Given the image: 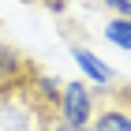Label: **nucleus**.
<instances>
[{"instance_id": "obj_4", "label": "nucleus", "mask_w": 131, "mask_h": 131, "mask_svg": "<svg viewBox=\"0 0 131 131\" xmlns=\"http://www.w3.org/2000/svg\"><path fill=\"white\" fill-rule=\"evenodd\" d=\"M71 60L79 64V71H82L90 82H97V86H112V82H116V71H112L109 64L101 60L97 52H90L86 45H79V41L71 45Z\"/></svg>"}, {"instance_id": "obj_8", "label": "nucleus", "mask_w": 131, "mask_h": 131, "mask_svg": "<svg viewBox=\"0 0 131 131\" xmlns=\"http://www.w3.org/2000/svg\"><path fill=\"white\" fill-rule=\"evenodd\" d=\"M38 4H52V0H38Z\"/></svg>"}, {"instance_id": "obj_7", "label": "nucleus", "mask_w": 131, "mask_h": 131, "mask_svg": "<svg viewBox=\"0 0 131 131\" xmlns=\"http://www.w3.org/2000/svg\"><path fill=\"white\" fill-rule=\"evenodd\" d=\"M49 131H94V127H90V124H68V120H56Z\"/></svg>"}, {"instance_id": "obj_6", "label": "nucleus", "mask_w": 131, "mask_h": 131, "mask_svg": "<svg viewBox=\"0 0 131 131\" xmlns=\"http://www.w3.org/2000/svg\"><path fill=\"white\" fill-rule=\"evenodd\" d=\"M109 11H116L120 19H131V0H101Z\"/></svg>"}, {"instance_id": "obj_1", "label": "nucleus", "mask_w": 131, "mask_h": 131, "mask_svg": "<svg viewBox=\"0 0 131 131\" xmlns=\"http://www.w3.org/2000/svg\"><path fill=\"white\" fill-rule=\"evenodd\" d=\"M38 75H41V64L34 56H26L23 49L8 45V41H0V101L26 94V86Z\"/></svg>"}, {"instance_id": "obj_5", "label": "nucleus", "mask_w": 131, "mask_h": 131, "mask_svg": "<svg viewBox=\"0 0 131 131\" xmlns=\"http://www.w3.org/2000/svg\"><path fill=\"white\" fill-rule=\"evenodd\" d=\"M105 38H109L116 49H127V52H131V19L112 15V19L105 23Z\"/></svg>"}, {"instance_id": "obj_2", "label": "nucleus", "mask_w": 131, "mask_h": 131, "mask_svg": "<svg viewBox=\"0 0 131 131\" xmlns=\"http://www.w3.org/2000/svg\"><path fill=\"white\" fill-rule=\"evenodd\" d=\"M94 109H97V94L86 86V82H64L60 90V120L68 124H90Z\"/></svg>"}, {"instance_id": "obj_3", "label": "nucleus", "mask_w": 131, "mask_h": 131, "mask_svg": "<svg viewBox=\"0 0 131 131\" xmlns=\"http://www.w3.org/2000/svg\"><path fill=\"white\" fill-rule=\"evenodd\" d=\"M0 131H45V120L26 101V94H19L0 101Z\"/></svg>"}]
</instances>
